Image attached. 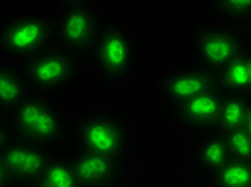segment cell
Listing matches in <instances>:
<instances>
[{"mask_svg": "<svg viewBox=\"0 0 251 187\" xmlns=\"http://www.w3.org/2000/svg\"><path fill=\"white\" fill-rule=\"evenodd\" d=\"M75 137L83 152L118 161L127 151L128 131L118 117L95 112L84 117L75 127Z\"/></svg>", "mask_w": 251, "mask_h": 187, "instance_id": "obj_1", "label": "cell"}, {"mask_svg": "<svg viewBox=\"0 0 251 187\" xmlns=\"http://www.w3.org/2000/svg\"><path fill=\"white\" fill-rule=\"evenodd\" d=\"M13 127L20 140L42 146L57 143L65 135L60 113L41 96H29L16 108Z\"/></svg>", "mask_w": 251, "mask_h": 187, "instance_id": "obj_2", "label": "cell"}, {"mask_svg": "<svg viewBox=\"0 0 251 187\" xmlns=\"http://www.w3.org/2000/svg\"><path fill=\"white\" fill-rule=\"evenodd\" d=\"M52 21L38 14H21L0 25V52L13 58H30L48 46Z\"/></svg>", "mask_w": 251, "mask_h": 187, "instance_id": "obj_3", "label": "cell"}, {"mask_svg": "<svg viewBox=\"0 0 251 187\" xmlns=\"http://www.w3.org/2000/svg\"><path fill=\"white\" fill-rule=\"evenodd\" d=\"M93 62L107 82H119L130 74L134 63V47L123 28L107 25L99 32L94 46Z\"/></svg>", "mask_w": 251, "mask_h": 187, "instance_id": "obj_4", "label": "cell"}, {"mask_svg": "<svg viewBox=\"0 0 251 187\" xmlns=\"http://www.w3.org/2000/svg\"><path fill=\"white\" fill-rule=\"evenodd\" d=\"M76 74L74 57L67 49L48 47L28 58L25 64L27 82L42 93H53L67 87Z\"/></svg>", "mask_w": 251, "mask_h": 187, "instance_id": "obj_5", "label": "cell"}, {"mask_svg": "<svg viewBox=\"0 0 251 187\" xmlns=\"http://www.w3.org/2000/svg\"><path fill=\"white\" fill-rule=\"evenodd\" d=\"M199 60L210 69H222L245 50L244 40L230 27H206L199 30L195 41Z\"/></svg>", "mask_w": 251, "mask_h": 187, "instance_id": "obj_6", "label": "cell"}, {"mask_svg": "<svg viewBox=\"0 0 251 187\" xmlns=\"http://www.w3.org/2000/svg\"><path fill=\"white\" fill-rule=\"evenodd\" d=\"M57 32L67 50L85 54L95 46L100 21L95 11L86 4L73 3L60 18Z\"/></svg>", "mask_w": 251, "mask_h": 187, "instance_id": "obj_7", "label": "cell"}, {"mask_svg": "<svg viewBox=\"0 0 251 187\" xmlns=\"http://www.w3.org/2000/svg\"><path fill=\"white\" fill-rule=\"evenodd\" d=\"M0 158L14 181L29 185L38 182L50 160L42 145L20 139L12 141L0 153Z\"/></svg>", "mask_w": 251, "mask_h": 187, "instance_id": "obj_8", "label": "cell"}, {"mask_svg": "<svg viewBox=\"0 0 251 187\" xmlns=\"http://www.w3.org/2000/svg\"><path fill=\"white\" fill-rule=\"evenodd\" d=\"M159 89L171 103L175 105L218 89L216 78L201 66H185L164 75L159 82Z\"/></svg>", "mask_w": 251, "mask_h": 187, "instance_id": "obj_9", "label": "cell"}, {"mask_svg": "<svg viewBox=\"0 0 251 187\" xmlns=\"http://www.w3.org/2000/svg\"><path fill=\"white\" fill-rule=\"evenodd\" d=\"M225 94L219 89L204 92L175 105L174 117L192 131H204L216 125Z\"/></svg>", "mask_w": 251, "mask_h": 187, "instance_id": "obj_10", "label": "cell"}, {"mask_svg": "<svg viewBox=\"0 0 251 187\" xmlns=\"http://www.w3.org/2000/svg\"><path fill=\"white\" fill-rule=\"evenodd\" d=\"M81 187H110L118 174L117 161L82 152L71 161Z\"/></svg>", "mask_w": 251, "mask_h": 187, "instance_id": "obj_11", "label": "cell"}, {"mask_svg": "<svg viewBox=\"0 0 251 187\" xmlns=\"http://www.w3.org/2000/svg\"><path fill=\"white\" fill-rule=\"evenodd\" d=\"M250 94H225L216 126L230 134L250 126Z\"/></svg>", "mask_w": 251, "mask_h": 187, "instance_id": "obj_12", "label": "cell"}, {"mask_svg": "<svg viewBox=\"0 0 251 187\" xmlns=\"http://www.w3.org/2000/svg\"><path fill=\"white\" fill-rule=\"evenodd\" d=\"M250 50L247 49L222 67L220 91L226 94H250Z\"/></svg>", "mask_w": 251, "mask_h": 187, "instance_id": "obj_13", "label": "cell"}, {"mask_svg": "<svg viewBox=\"0 0 251 187\" xmlns=\"http://www.w3.org/2000/svg\"><path fill=\"white\" fill-rule=\"evenodd\" d=\"M196 156L200 167L205 171L214 173L231 160L225 136L210 135L200 141Z\"/></svg>", "mask_w": 251, "mask_h": 187, "instance_id": "obj_14", "label": "cell"}, {"mask_svg": "<svg viewBox=\"0 0 251 187\" xmlns=\"http://www.w3.org/2000/svg\"><path fill=\"white\" fill-rule=\"evenodd\" d=\"M25 79L12 67L0 63V106L16 109L27 99Z\"/></svg>", "mask_w": 251, "mask_h": 187, "instance_id": "obj_15", "label": "cell"}, {"mask_svg": "<svg viewBox=\"0 0 251 187\" xmlns=\"http://www.w3.org/2000/svg\"><path fill=\"white\" fill-rule=\"evenodd\" d=\"M36 187H81L71 161L50 158Z\"/></svg>", "mask_w": 251, "mask_h": 187, "instance_id": "obj_16", "label": "cell"}, {"mask_svg": "<svg viewBox=\"0 0 251 187\" xmlns=\"http://www.w3.org/2000/svg\"><path fill=\"white\" fill-rule=\"evenodd\" d=\"M213 187H251L250 162L231 158L212 173Z\"/></svg>", "mask_w": 251, "mask_h": 187, "instance_id": "obj_17", "label": "cell"}, {"mask_svg": "<svg viewBox=\"0 0 251 187\" xmlns=\"http://www.w3.org/2000/svg\"><path fill=\"white\" fill-rule=\"evenodd\" d=\"M226 141L231 158L244 162H250L251 158V128L247 126L238 131L226 134Z\"/></svg>", "mask_w": 251, "mask_h": 187, "instance_id": "obj_18", "label": "cell"}, {"mask_svg": "<svg viewBox=\"0 0 251 187\" xmlns=\"http://www.w3.org/2000/svg\"><path fill=\"white\" fill-rule=\"evenodd\" d=\"M214 7L226 18L244 21L248 20L251 14V1H216Z\"/></svg>", "mask_w": 251, "mask_h": 187, "instance_id": "obj_19", "label": "cell"}, {"mask_svg": "<svg viewBox=\"0 0 251 187\" xmlns=\"http://www.w3.org/2000/svg\"><path fill=\"white\" fill-rule=\"evenodd\" d=\"M12 141V135H11L10 129L4 124L0 123V153L4 151Z\"/></svg>", "mask_w": 251, "mask_h": 187, "instance_id": "obj_20", "label": "cell"}, {"mask_svg": "<svg viewBox=\"0 0 251 187\" xmlns=\"http://www.w3.org/2000/svg\"><path fill=\"white\" fill-rule=\"evenodd\" d=\"M14 180L0 158V187H12Z\"/></svg>", "mask_w": 251, "mask_h": 187, "instance_id": "obj_21", "label": "cell"}, {"mask_svg": "<svg viewBox=\"0 0 251 187\" xmlns=\"http://www.w3.org/2000/svg\"><path fill=\"white\" fill-rule=\"evenodd\" d=\"M30 187H36V186H30Z\"/></svg>", "mask_w": 251, "mask_h": 187, "instance_id": "obj_22", "label": "cell"}]
</instances>
